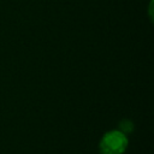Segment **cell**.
I'll list each match as a JSON object with an SVG mask.
<instances>
[{
    "label": "cell",
    "mask_w": 154,
    "mask_h": 154,
    "mask_svg": "<svg viewBox=\"0 0 154 154\" xmlns=\"http://www.w3.org/2000/svg\"><path fill=\"white\" fill-rule=\"evenodd\" d=\"M129 144V140L120 130H111L106 132L99 143L100 154H124Z\"/></svg>",
    "instance_id": "cell-1"
},
{
    "label": "cell",
    "mask_w": 154,
    "mask_h": 154,
    "mask_svg": "<svg viewBox=\"0 0 154 154\" xmlns=\"http://www.w3.org/2000/svg\"><path fill=\"white\" fill-rule=\"evenodd\" d=\"M132 129H134V125H132V123L130 122V120H123L122 123H120V131L122 132H124L125 135L128 134V132H131L132 131Z\"/></svg>",
    "instance_id": "cell-2"
}]
</instances>
